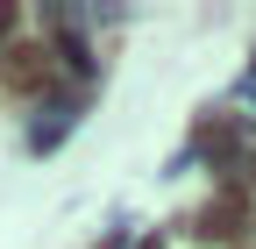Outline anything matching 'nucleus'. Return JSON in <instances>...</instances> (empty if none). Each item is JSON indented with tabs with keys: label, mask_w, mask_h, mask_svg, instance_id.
Masks as SVG:
<instances>
[{
	"label": "nucleus",
	"mask_w": 256,
	"mask_h": 249,
	"mask_svg": "<svg viewBox=\"0 0 256 249\" xmlns=\"http://www.w3.org/2000/svg\"><path fill=\"white\" fill-rule=\"evenodd\" d=\"M14 22H22V14H14V8H0V36H8V28H14Z\"/></svg>",
	"instance_id": "7ed1b4c3"
},
{
	"label": "nucleus",
	"mask_w": 256,
	"mask_h": 249,
	"mask_svg": "<svg viewBox=\"0 0 256 249\" xmlns=\"http://www.w3.org/2000/svg\"><path fill=\"white\" fill-rule=\"evenodd\" d=\"M50 78H57V64H50L43 43H14V50H0V92H8V100H36Z\"/></svg>",
	"instance_id": "f257e3e1"
},
{
	"label": "nucleus",
	"mask_w": 256,
	"mask_h": 249,
	"mask_svg": "<svg viewBox=\"0 0 256 249\" xmlns=\"http://www.w3.org/2000/svg\"><path fill=\"white\" fill-rule=\"evenodd\" d=\"M242 221H249V200H242V192H228L220 206H206V214H200V235H206V242H228V235H242Z\"/></svg>",
	"instance_id": "f03ea898"
}]
</instances>
